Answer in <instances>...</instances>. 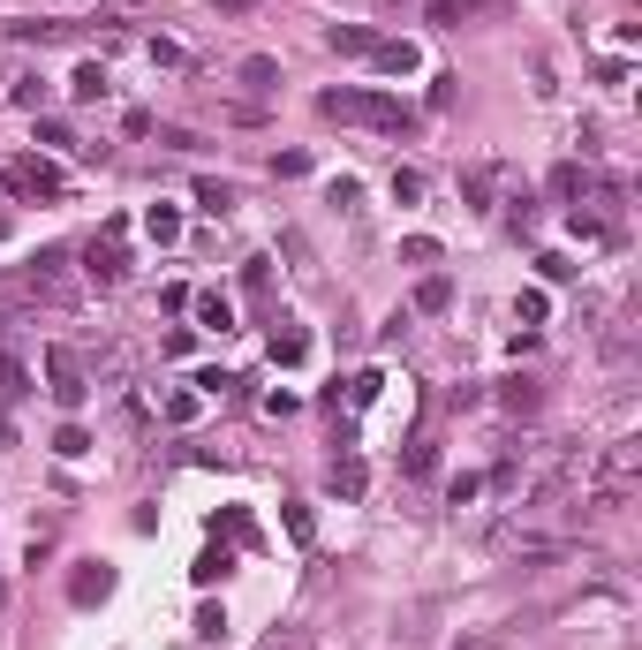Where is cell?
<instances>
[{
  "label": "cell",
  "mask_w": 642,
  "mask_h": 650,
  "mask_svg": "<svg viewBox=\"0 0 642 650\" xmlns=\"http://www.w3.org/2000/svg\"><path fill=\"white\" fill-rule=\"evenodd\" d=\"M393 197H401V205H408V197H423V174L401 167V174H393Z\"/></svg>",
  "instance_id": "cell-26"
},
{
  "label": "cell",
  "mask_w": 642,
  "mask_h": 650,
  "mask_svg": "<svg viewBox=\"0 0 642 650\" xmlns=\"http://www.w3.org/2000/svg\"><path fill=\"white\" fill-rule=\"evenodd\" d=\"M197 635H204V643H220V635H227V613H220V605H204V613H197Z\"/></svg>",
  "instance_id": "cell-23"
},
{
  "label": "cell",
  "mask_w": 642,
  "mask_h": 650,
  "mask_svg": "<svg viewBox=\"0 0 642 650\" xmlns=\"http://www.w3.org/2000/svg\"><path fill=\"white\" fill-rule=\"evenodd\" d=\"M446 295H454L446 280H423V288H416V303H423V310H446Z\"/></svg>",
  "instance_id": "cell-27"
},
{
  "label": "cell",
  "mask_w": 642,
  "mask_h": 650,
  "mask_svg": "<svg viewBox=\"0 0 642 650\" xmlns=\"http://www.w3.org/2000/svg\"><path fill=\"white\" fill-rule=\"evenodd\" d=\"M46 394L61 401V409H84L91 386H84V363L68 356V348H46Z\"/></svg>",
  "instance_id": "cell-3"
},
{
  "label": "cell",
  "mask_w": 642,
  "mask_h": 650,
  "mask_svg": "<svg viewBox=\"0 0 642 650\" xmlns=\"http://www.w3.org/2000/svg\"><path fill=\"white\" fill-rule=\"evenodd\" d=\"M272 363H280V371L310 363V333H303V325H272Z\"/></svg>",
  "instance_id": "cell-6"
},
{
  "label": "cell",
  "mask_w": 642,
  "mask_h": 650,
  "mask_svg": "<svg viewBox=\"0 0 642 650\" xmlns=\"http://www.w3.org/2000/svg\"><path fill=\"white\" fill-rule=\"evenodd\" d=\"M325 46H333V53H371L378 38L363 31V23H333V31H325Z\"/></svg>",
  "instance_id": "cell-10"
},
{
  "label": "cell",
  "mask_w": 642,
  "mask_h": 650,
  "mask_svg": "<svg viewBox=\"0 0 642 650\" xmlns=\"http://www.w3.org/2000/svg\"><path fill=\"white\" fill-rule=\"evenodd\" d=\"M144 235H152V242H174V235H182V212H174V205H152V212H144Z\"/></svg>",
  "instance_id": "cell-13"
},
{
  "label": "cell",
  "mask_w": 642,
  "mask_h": 650,
  "mask_svg": "<svg viewBox=\"0 0 642 650\" xmlns=\"http://www.w3.org/2000/svg\"><path fill=\"white\" fill-rule=\"evenodd\" d=\"M476 0H431V23H454V16H469Z\"/></svg>",
  "instance_id": "cell-28"
},
{
  "label": "cell",
  "mask_w": 642,
  "mask_h": 650,
  "mask_svg": "<svg viewBox=\"0 0 642 650\" xmlns=\"http://www.w3.org/2000/svg\"><path fill=\"white\" fill-rule=\"evenodd\" d=\"M0 189H16V197H61V167L38 159V152H23V159L0 167Z\"/></svg>",
  "instance_id": "cell-2"
},
{
  "label": "cell",
  "mask_w": 642,
  "mask_h": 650,
  "mask_svg": "<svg viewBox=\"0 0 642 650\" xmlns=\"http://www.w3.org/2000/svg\"><path fill=\"white\" fill-rule=\"evenodd\" d=\"M431 462H439V454H431V439L408 446V477H431Z\"/></svg>",
  "instance_id": "cell-24"
},
{
  "label": "cell",
  "mask_w": 642,
  "mask_h": 650,
  "mask_svg": "<svg viewBox=\"0 0 642 650\" xmlns=\"http://www.w3.org/2000/svg\"><path fill=\"white\" fill-rule=\"evenodd\" d=\"M197 409H204V394H167V416H174V424H197Z\"/></svg>",
  "instance_id": "cell-22"
},
{
  "label": "cell",
  "mask_w": 642,
  "mask_h": 650,
  "mask_svg": "<svg viewBox=\"0 0 642 650\" xmlns=\"http://www.w3.org/2000/svg\"><path fill=\"white\" fill-rule=\"evenodd\" d=\"M220 8H250V0H220Z\"/></svg>",
  "instance_id": "cell-30"
},
{
  "label": "cell",
  "mask_w": 642,
  "mask_h": 650,
  "mask_svg": "<svg viewBox=\"0 0 642 650\" xmlns=\"http://www.w3.org/2000/svg\"><path fill=\"white\" fill-rule=\"evenodd\" d=\"M552 197H582V167H559L552 174Z\"/></svg>",
  "instance_id": "cell-25"
},
{
  "label": "cell",
  "mask_w": 642,
  "mask_h": 650,
  "mask_svg": "<svg viewBox=\"0 0 642 650\" xmlns=\"http://www.w3.org/2000/svg\"><path fill=\"white\" fill-rule=\"evenodd\" d=\"M325 121H355V129H386V137H401V129H416V114H408L393 91H325Z\"/></svg>",
  "instance_id": "cell-1"
},
{
  "label": "cell",
  "mask_w": 642,
  "mask_h": 650,
  "mask_svg": "<svg viewBox=\"0 0 642 650\" xmlns=\"http://www.w3.org/2000/svg\"><path fill=\"white\" fill-rule=\"evenodd\" d=\"M227 567H235V552H227V545H220V537H212V545H204V552H197V567H189V575H197V582H204V590H212V582H220V575H227Z\"/></svg>",
  "instance_id": "cell-9"
},
{
  "label": "cell",
  "mask_w": 642,
  "mask_h": 650,
  "mask_svg": "<svg viewBox=\"0 0 642 650\" xmlns=\"http://www.w3.org/2000/svg\"><path fill=\"white\" fill-rule=\"evenodd\" d=\"M378 394H386V378H378V371H355V378H348V401H355V409H371Z\"/></svg>",
  "instance_id": "cell-17"
},
{
  "label": "cell",
  "mask_w": 642,
  "mask_h": 650,
  "mask_svg": "<svg viewBox=\"0 0 642 650\" xmlns=\"http://www.w3.org/2000/svg\"><path fill=\"white\" fill-rule=\"evenodd\" d=\"M106 590H114V575H106V567H76V575H68V598H76V605H99Z\"/></svg>",
  "instance_id": "cell-7"
},
{
  "label": "cell",
  "mask_w": 642,
  "mask_h": 650,
  "mask_svg": "<svg viewBox=\"0 0 642 650\" xmlns=\"http://www.w3.org/2000/svg\"><path fill=\"white\" fill-rule=\"evenodd\" d=\"M537 273H544V280H575L582 265H575V257H559V250H544V257H537Z\"/></svg>",
  "instance_id": "cell-20"
},
{
  "label": "cell",
  "mask_w": 642,
  "mask_h": 650,
  "mask_svg": "<svg viewBox=\"0 0 642 650\" xmlns=\"http://www.w3.org/2000/svg\"><path fill=\"white\" fill-rule=\"evenodd\" d=\"M68 91H76V99H106V91H114V84H106V69H99V61H84V69H76V76H68Z\"/></svg>",
  "instance_id": "cell-11"
},
{
  "label": "cell",
  "mask_w": 642,
  "mask_h": 650,
  "mask_svg": "<svg viewBox=\"0 0 642 650\" xmlns=\"http://www.w3.org/2000/svg\"><path fill=\"white\" fill-rule=\"evenodd\" d=\"M189 303H197L204 333H235V295H220V288H197Z\"/></svg>",
  "instance_id": "cell-5"
},
{
  "label": "cell",
  "mask_w": 642,
  "mask_h": 650,
  "mask_svg": "<svg viewBox=\"0 0 642 650\" xmlns=\"http://www.w3.org/2000/svg\"><path fill=\"white\" fill-rule=\"evenodd\" d=\"M212 537H227V545H257V530H250V514H242V507H227L220 522H212Z\"/></svg>",
  "instance_id": "cell-12"
},
{
  "label": "cell",
  "mask_w": 642,
  "mask_h": 650,
  "mask_svg": "<svg viewBox=\"0 0 642 650\" xmlns=\"http://www.w3.org/2000/svg\"><path fill=\"white\" fill-rule=\"evenodd\" d=\"M84 273H91V280H99V288H114V280H121V273H129V250H121V220H114V227H106V235H99V242H91V265H84Z\"/></svg>",
  "instance_id": "cell-4"
},
{
  "label": "cell",
  "mask_w": 642,
  "mask_h": 650,
  "mask_svg": "<svg viewBox=\"0 0 642 650\" xmlns=\"http://www.w3.org/2000/svg\"><path fill=\"white\" fill-rule=\"evenodd\" d=\"M363 484H371V477H363V462H333V492L340 499H363Z\"/></svg>",
  "instance_id": "cell-15"
},
{
  "label": "cell",
  "mask_w": 642,
  "mask_h": 650,
  "mask_svg": "<svg viewBox=\"0 0 642 650\" xmlns=\"http://www.w3.org/2000/svg\"><path fill=\"white\" fill-rule=\"evenodd\" d=\"M197 205L204 212H227V205H235V189H227V182H197Z\"/></svg>",
  "instance_id": "cell-21"
},
{
  "label": "cell",
  "mask_w": 642,
  "mask_h": 650,
  "mask_svg": "<svg viewBox=\"0 0 642 650\" xmlns=\"http://www.w3.org/2000/svg\"><path fill=\"white\" fill-rule=\"evenodd\" d=\"M0 333H8V303H0Z\"/></svg>",
  "instance_id": "cell-31"
},
{
  "label": "cell",
  "mask_w": 642,
  "mask_h": 650,
  "mask_svg": "<svg viewBox=\"0 0 642 650\" xmlns=\"http://www.w3.org/2000/svg\"><path fill=\"white\" fill-rule=\"evenodd\" d=\"M8 439H16V431H8V416H0V446H8Z\"/></svg>",
  "instance_id": "cell-29"
},
{
  "label": "cell",
  "mask_w": 642,
  "mask_h": 650,
  "mask_svg": "<svg viewBox=\"0 0 642 650\" xmlns=\"http://www.w3.org/2000/svg\"><path fill=\"white\" fill-rule=\"evenodd\" d=\"M288 537H295V545H310V537H318V522H310L303 499H288Z\"/></svg>",
  "instance_id": "cell-19"
},
{
  "label": "cell",
  "mask_w": 642,
  "mask_h": 650,
  "mask_svg": "<svg viewBox=\"0 0 642 650\" xmlns=\"http://www.w3.org/2000/svg\"><path fill=\"white\" fill-rule=\"evenodd\" d=\"M371 61H378L386 76H408V69H416V46H408V38H378V46H371Z\"/></svg>",
  "instance_id": "cell-8"
},
{
  "label": "cell",
  "mask_w": 642,
  "mask_h": 650,
  "mask_svg": "<svg viewBox=\"0 0 642 650\" xmlns=\"http://www.w3.org/2000/svg\"><path fill=\"white\" fill-rule=\"evenodd\" d=\"M53 454H61V462H76V454H91V431H84V424H61V431H53Z\"/></svg>",
  "instance_id": "cell-14"
},
{
  "label": "cell",
  "mask_w": 642,
  "mask_h": 650,
  "mask_svg": "<svg viewBox=\"0 0 642 650\" xmlns=\"http://www.w3.org/2000/svg\"><path fill=\"white\" fill-rule=\"evenodd\" d=\"M491 182H499V167H491V159H484V167H469V174H461V189H469L476 205H484V197H491Z\"/></svg>",
  "instance_id": "cell-18"
},
{
  "label": "cell",
  "mask_w": 642,
  "mask_h": 650,
  "mask_svg": "<svg viewBox=\"0 0 642 650\" xmlns=\"http://www.w3.org/2000/svg\"><path fill=\"white\" fill-rule=\"evenodd\" d=\"M31 394V378H23V363L16 356H0V401H23Z\"/></svg>",
  "instance_id": "cell-16"
}]
</instances>
